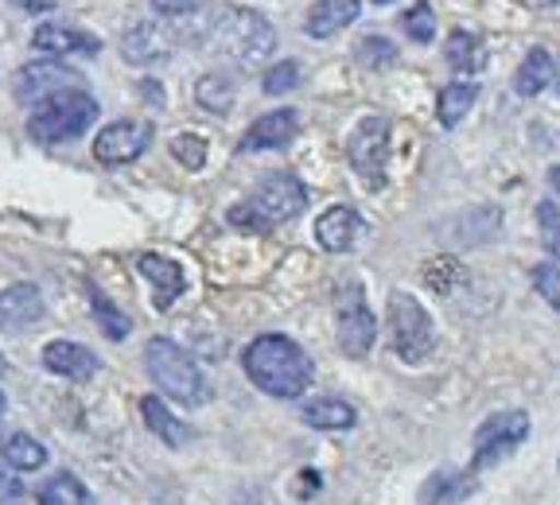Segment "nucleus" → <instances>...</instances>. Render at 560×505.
Returning a JSON list of instances; mask_svg holds the SVG:
<instances>
[{
	"instance_id": "obj_32",
	"label": "nucleus",
	"mask_w": 560,
	"mask_h": 505,
	"mask_svg": "<svg viewBox=\"0 0 560 505\" xmlns=\"http://www.w3.org/2000/svg\"><path fill=\"white\" fill-rule=\"evenodd\" d=\"M537 230H541V245L552 252V261H560V202H537Z\"/></svg>"
},
{
	"instance_id": "obj_31",
	"label": "nucleus",
	"mask_w": 560,
	"mask_h": 505,
	"mask_svg": "<svg viewBox=\"0 0 560 505\" xmlns=\"http://www.w3.org/2000/svg\"><path fill=\"white\" fill-rule=\"evenodd\" d=\"M401 27H405V35H409L412 44H432V39H436V12H432L429 0L412 4V9L401 16Z\"/></svg>"
},
{
	"instance_id": "obj_6",
	"label": "nucleus",
	"mask_w": 560,
	"mask_h": 505,
	"mask_svg": "<svg viewBox=\"0 0 560 505\" xmlns=\"http://www.w3.org/2000/svg\"><path fill=\"white\" fill-rule=\"evenodd\" d=\"M389 334H394V354L405 366H424L436 354V322L424 304L401 287L389 292Z\"/></svg>"
},
{
	"instance_id": "obj_26",
	"label": "nucleus",
	"mask_w": 560,
	"mask_h": 505,
	"mask_svg": "<svg viewBox=\"0 0 560 505\" xmlns=\"http://www.w3.org/2000/svg\"><path fill=\"white\" fill-rule=\"evenodd\" d=\"M35 502L39 505H94V494L82 486L79 474L59 471L44 482V486L35 490Z\"/></svg>"
},
{
	"instance_id": "obj_33",
	"label": "nucleus",
	"mask_w": 560,
	"mask_h": 505,
	"mask_svg": "<svg viewBox=\"0 0 560 505\" xmlns=\"http://www.w3.org/2000/svg\"><path fill=\"white\" fill-rule=\"evenodd\" d=\"M300 86V62L296 59H284L277 62V67L265 70V79H261V90L269 97H280V94H292V90Z\"/></svg>"
},
{
	"instance_id": "obj_7",
	"label": "nucleus",
	"mask_w": 560,
	"mask_h": 505,
	"mask_svg": "<svg viewBox=\"0 0 560 505\" xmlns=\"http://www.w3.org/2000/svg\"><path fill=\"white\" fill-rule=\"evenodd\" d=\"M529 427H534V420L522 409L490 412L471 436V471H487L494 462L522 451V444L529 439Z\"/></svg>"
},
{
	"instance_id": "obj_23",
	"label": "nucleus",
	"mask_w": 560,
	"mask_h": 505,
	"mask_svg": "<svg viewBox=\"0 0 560 505\" xmlns=\"http://www.w3.org/2000/svg\"><path fill=\"white\" fill-rule=\"evenodd\" d=\"M549 86H552V55L545 51V47H534V51L517 62L514 94L517 97H537L541 90H549Z\"/></svg>"
},
{
	"instance_id": "obj_28",
	"label": "nucleus",
	"mask_w": 560,
	"mask_h": 505,
	"mask_svg": "<svg viewBox=\"0 0 560 505\" xmlns=\"http://www.w3.org/2000/svg\"><path fill=\"white\" fill-rule=\"evenodd\" d=\"M90 307H94V322L102 327V334L109 342H121V339H129V331H132V319L121 312V307L114 304V300L105 296L102 287H90Z\"/></svg>"
},
{
	"instance_id": "obj_37",
	"label": "nucleus",
	"mask_w": 560,
	"mask_h": 505,
	"mask_svg": "<svg viewBox=\"0 0 560 505\" xmlns=\"http://www.w3.org/2000/svg\"><path fill=\"white\" fill-rule=\"evenodd\" d=\"M152 9L167 20H184V16H195V12H199V0H152Z\"/></svg>"
},
{
	"instance_id": "obj_29",
	"label": "nucleus",
	"mask_w": 560,
	"mask_h": 505,
	"mask_svg": "<svg viewBox=\"0 0 560 505\" xmlns=\"http://www.w3.org/2000/svg\"><path fill=\"white\" fill-rule=\"evenodd\" d=\"M467 494H471V474L436 471L429 482H424V494H420V502H424V505H459Z\"/></svg>"
},
{
	"instance_id": "obj_44",
	"label": "nucleus",
	"mask_w": 560,
	"mask_h": 505,
	"mask_svg": "<svg viewBox=\"0 0 560 505\" xmlns=\"http://www.w3.org/2000/svg\"><path fill=\"white\" fill-rule=\"evenodd\" d=\"M374 4H394V0H374Z\"/></svg>"
},
{
	"instance_id": "obj_16",
	"label": "nucleus",
	"mask_w": 560,
	"mask_h": 505,
	"mask_svg": "<svg viewBox=\"0 0 560 505\" xmlns=\"http://www.w3.org/2000/svg\"><path fill=\"white\" fill-rule=\"evenodd\" d=\"M362 230H366V222L359 219L354 207H327L315 219V242L324 245L327 252H347L362 237Z\"/></svg>"
},
{
	"instance_id": "obj_19",
	"label": "nucleus",
	"mask_w": 560,
	"mask_h": 505,
	"mask_svg": "<svg viewBox=\"0 0 560 505\" xmlns=\"http://www.w3.org/2000/svg\"><path fill=\"white\" fill-rule=\"evenodd\" d=\"M359 20V0H315L304 16V32L312 39H331Z\"/></svg>"
},
{
	"instance_id": "obj_24",
	"label": "nucleus",
	"mask_w": 560,
	"mask_h": 505,
	"mask_svg": "<svg viewBox=\"0 0 560 505\" xmlns=\"http://www.w3.org/2000/svg\"><path fill=\"white\" fill-rule=\"evenodd\" d=\"M444 59H447V67H452L455 74H479L482 62H487V55H482L479 35L464 32V27H455V32L447 35V44H444Z\"/></svg>"
},
{
	"instance_id": "obj_15",
	"label": "nucleus",
	"mask_w": 560,
	"mask_h": 505,
	"mask_svg": "<svg viewBox=\"0 0 560 505\" xmlns=\"http://www.w3.org/2000/svg\"><path fill=\"white\" fill-rule=\"evenodd\" d=\"M32 47L44 55H55V59H67V55H97L102 51V39L67 24H39L32 32Z\"/></svg>"
},
{
	"instance_id": "obj_42",
	"label": "nucleus",
	"mask_w": 560,
	"mask_h": 505,
	"mask_svg": "<svg viewBox=\"0 0 560 505\" xmlns=\"http://www.w3.org/2000/svg\"><path fill=\"white\" fill-rule=\"evenodd\" d=\"M4 409H9V401H4V392H0V416H4Z\"/></svg>"
},
{
	"instance_id": "obj_39",
	"label": "nucleus",
	"mask_w": 560,
	"mask_h": 505,
	"mask_svg": "<svg viewBox=\"0 0 560 505\" xmlns=\"http://www.w3.org/2000/svg\"><path fill=\"white\" fill-rule=\"evenodd\" d=\"M140 94L149 97V102L156 105V109H164V90H160V86H156V82H152V79H144V82H140Z\"/></svg>"
},
{
	"instance_id": "obj_3",
	"label": "nucleus",
	"mask_w": 560,
	"mask_h": 505,
	"mask_svg": "<svg viewBox=\"0 0 560 505\" xmlns=\"http://www.w3.org/2000/svg\"><path fill=\"white\" fill-rule=\"evenodd\" d=\"M210 47L237 67H261L272 51H277V27L261 16L257 9H226L219 20L207 27Z\"/></svg>"
},
{
	"instance_id": "obj_4",
	"label": "nucleus",
	"mask_w": 560,
	"mask_h": 505,
	"mask_svg": "<svg viewBox=\"0 0 560 505\" xmlns=\"http://www.w3.org/2000/svg\"><path fill=\"white\" fill-rule=\"evenodd\" d=\"M144 369L156 381V389L184 409H202L210 401V385L202 377L199 362L184 347H175L172 339H152L144 347Z\"/></svg>"
},
{
	"instance_id": "obj_20",
	"label": "nucleus",
	"mask_w": 560,
	"mask_h": 505,
	"mask_svg": "<svg viewBox=\"0 0 560 505\" xmlns=\"http://www.w3.org/2000/svg\"><path fill=\"white\" fill-rule=\"evenodd\" d=\"M300 420L307 427H315V432H350V427H359V412L342 397H312L300 409Z\"/></svg>"
},
{
	"instance_id": "obj_10",
	"label": "nucleus",
	"mask_w": 560,
	"mask_h": 505,
	"mask_svg": "<svg viewBox=\"0 0 560 505\" xmlns=\"http://www.w3.org/2000/svg\"><path fill=\"white\" fill-rule=\"evenodd\" d=\"M152 137H156V125L152 121H132V117H125V121L105 125L94 137V160L105 167L132 164V160L152 144Z\"/></svg>"
},
{
	"instance_id": "obj_14",
	"label": "nucleus",
	"mask_w": 560,
	"mask_h": 505,
	"mask_svg": "<svg viewBox=\"0 0 560 505\" xmlns=\"http://www.w3.org/2000/svg\"><path fill=\"white\" fill-rule=\"evenodd\" d=\"M47 312L44 296H39V287L35 284H12L0 292V331H24L32 322H39Z\"/></svg>"
},
{
	"instance_id": "obj_30",
	"label": "nucleus",
	"mask_w": 560,
	"mask_h": 505,
	"mask_svg": "<svg viewBox=\"0 0 560 505\" xmlns=\"http://www.w3.org/2000/svg\"><path fill=\"white\" fill-rule=\"evenodd\" d=\"M354 59H359V67H366V70L394 67V62H397V47L389 44L385 35H362L359 44H354Z\"/></svg>"
},
{
	"instance_id": "obj_9",
	"label": "nucleus",
	"mask_w": 560,
	"mask_h": 505,
	"mask_svg": "<svg viewBox=\"0 0 560 505\" xmlns=\"http://www.w3.org/2000/svg\"><path fill=\"white\" fill-rule=\"evenodd\" d=\"M377 342V319L374 312L366 307V296H362L359 284H347L339 300V347L347 357L362 362V357L374 350Z\"/></svg>"
},
{
	"instance_id": "obj_22",
	"label": "nucleus",
	"mask_w": 560,
	"mask_h": 505,
	"mask_svg": "<svg viewBox=\"0 0 560 505\" xmlns=\"http://www.w3.org/2000/svg\"><path fill=\"white\" fill-rule=\"evenodd\" d=\"M475 102H479V82H447L436 94V121L444 129H455V125L471 114Z\"/></svg>"
},
{
	"instance_id": "obj_35",
	"label": "nucleus",
	"mask_w": 560,
	"mask_h": 505,
	"mask_svg": "<svg viewBox=\"0 0 560 505\" xmlns=\"http://www.w3.org/2000/svg\"><path fill=\"white\" fill-rule=\"evenodd\" d=\"M534 287H537V296H541L552 312H560V261H541V265H537V269H534Z\"/></svg>"
},
{
	"instance_id": "obj_43",
	"label": "nucleus",
	"mask_w": 560,
	"mask_h": 505,
	"mask_svg": "<svg viewBox=\"0 0 560 505\" xmlns=\"http://www.w3.org/2000/svg\"><path fill=\"white\" fill-rule=\"evenodd\" d=\"M4 369H9V362H4V354H0V374H4Z\"/></svg>"
},
{
	"instance_id": "obj_21",
	"label": "nucleus",
	"mask_w": 560,
	"mask_h": 505,
	"mask_svg": "<svg viewBox=\"0 0 560 505\" xmlns=\"http://www.w3.org/2000/svg\"><path fill=\"white\" fill-rule=\"evenodd\" d=\"M140 416H144V424H149V432L160 439V444L184 447L187 439H191V427L179 424V416H172L160 397H144V401H140Z\"/></svg>"
},
{
	"instance_id": "obj_40",
	"label": "nucleus",
	"mask_w": 560,
	"mask_h": 505,
	"mask_svg": "<svg viewBox=\"0 0 560 505\" xmlns=\"http://www.w3.org/2000/svg\"><path fill=\"white\" fill-rule=\"evenodd\" d=\"M549 184H552V191L560 195V164H557V167H549Z\"/></svg>"
},
{
	"instance_id": "obj_8",
	"label": "nucleus",
	"mask_w": 560,
	"mask_h": 505,
	"mask_svg": "<svg viewBox=\"0 0 560 505\" xmlns=\"http://www.w3.org/2000/svg\"><path fill=\"white\" fill-rule=\"evenodd\" d=\"M347 160L366 187H385V164H389V121L385 117H362L347 137Z\"/></svg>"
},
{
	"instance_id": "obj_36",
	"label": "nucleus",
	"mask_w": 560,
	"mask_h": 505,
	"mask_svg": "<svg viewBox=\"0 0 560 505\" xmlns=\"http://www.w3.org/2000/svg\"><path fill=\"white\" fill-rule=\"evenodd\" d=\"M27 497L24 482L16 479V471H12L9 462L0 459V505H20Z\"/></svg>"
},
{
	"instance_id": "obj_1",
	"label": "nucleus",
	"mask_w": 560,
	"mask_h": 505,
	"mask_svg": "<svg viewBox=\"0 0 560 505\" xmlns=\"http://www.w3.org/2000/svg\"><path fill=\"white\" fill-rule=\"evenodd\" d=\"M245 377L257 385L261 392L277 397V401H296L312 389L315 366L312 357L300 350V342H292L289 334H261L245 347L242 354Z\"/></svg>"
},
{
	"instance_id": "obj_13",
	"label": "nucleus",
	"mask_w": 560,
	"mask_h": 505,
	"mask_svg": "<svg viewBox=\"0 0 560 505\" xmlns=\"http://www.w3.org/2000/svg\"><path fill=\"white\" fill-rule=\"evenodd\" d=\"M137 269H140V277L152 284V304H156V312H167L175 300L184 296L187 272L179 261H172V257H164V252H144V257L137 261Z\"/></svg>"
},
{
	"instance_id": "obj_5",
	"label": "nucleus",
	"mask_w": 560,
	"mask_h": 505,
	"mask_svg": "<svg viewBox=\"0 0 560 505\" xmlns=\"http://www.w3.org/2000/svg\"><path fill=\"white\" fill-rule=\"evenodd\" d=\"M102 105L94 94H86L82 86L59 90L47 102H39L27 117V132L39 144H67V140H79L90 132V125L97 121Z\"/></svg>"
},
{
	"instance_id": "obj_11",
	"label": "nucleus",
	"mask_w": 560,
	"mask_h": 505,
	"mask_svg": "<svg viewBox=\"0 0 560 505\" xmlns=\"http://www.w3.org/2000/svg\"><path fill=\"white\" fill-rule=\"evenodd\" d=\"M79 86V70H70L62 59H44V62H27L16 70V82H12V94L24 105H39L47 102L59 90H74Z\"/></svg>"
},
{
	"instance_id": "obj_18",
	"label": "nucleus",
	"mask_w": 560,
	"mask_h": 505,
	"mask_svg": "<svg viewBox=\"0 0 560 505\" xmlns=\"http://www.w3.org/2000/svg\"><path fill=\"white\" fill-rule=\"evenodd\" d=\"M44 366L51 374L67 377V381H90L97 374V357L94 350H86L82 342H70V339H55L44 347Z\"/></svg>"
},
{
	"instance_id": "obj_12",
	"label": "nucleus",
	"mask_w": 560,
	"mask_h": 505,
	"mask_svg": "<svg viewBox=\"0 0 560 505\" xmlns=\"http://www.w3.org/2000/svg\"><path fill=\"white\" fill-rule=\"evenodd\" d=\"M300 132V114L296 109H272V114L257 117L249 129H245L237 152H277L289 149Z\"/></svg>"
},
{
	"instance_id": "obj_2",
	"label": "nucleus",
	"mask_w": 560,
	"mask_h": 505,
	"mask_svg": "<svg viewBox=\"0 0 560 505\" xmlns=\"http://www.w3.org/2000/svg\"><path fill=\"white\" fill-rule=\"evenodd\" d=\"M304 207H307V187L292 172H272L269 179H261V187L249 199L230 210L226 219L237 230L265 234V230L280 226V222H292L296 214H304Z\"/></svg>"
},
{
	"instance_id": "obj_27",
	"label": "nucleus",
	"mask_w": 560,
	"mask_h": 505,
	"mask_svg": "<svg viewBox=\"0 0 560 505\" xmlns=\"http://www.w3.org/2000/svg\"><path fill=\"white\" fill-rule=\"evenodd\" d=\"M0 459L9 462L12 471H44L51 455H47V447L39 439H32L27 432H16V436L0 444Z\"/></svg>"
},
{
	"instance_id": "obj_25",
	"label": "nucleus",
	"mask_w": 560,
	"mask_h": 505,
	"mask_svg": "<svg viewBox=\"0 0 560 505\" xmlns=\"http://www.w3.org/2000/svg\"><path fill=\"white\" fill-rule=\"evenodd\" d=\"M195 102L207 109V114H230L237 102V86L230 74H219V70H210V74H202L199 82H195Z\"/></svg>"
},
{
	"instance_id": "obj_17",
	"label": "nucleus",
	"mask_w": 560,
	"mask_h": 505,
	"mask_svg": "<svg viewBox=\"0 0 560 505\" xmlns=\"http://www.w3.org/2000/svg\"><path fill=\"white\" fill-rule=\"evenodd\" d=\"M172 55V32L156 24H132L121 39V59L132 67H152V62H164Z\"/></svg>"
},
{
	"instance_id": "obj_41",
	"label": "nucleus",
	"mask_w": 560,
	"mask_h": 505,
	"mask_svg": "<svg viewBox=\"0 0 560 505\" xmlns=\"http://www.w3.org/2000/svg\"><path fill=\"white\" fill-rule=\"evenodd\" d=\"M552 90L560 94V59H552Z\"/></svg>"
},
{
	"instance_id": "obj_34",
	"label": "nucleus",
	"mask_w": 560,
	"mask_h": 505,
	"mask_svg": "<svg viewBox=\"0 0 560 505\" xmlns=\"http://www.w3.org/2000/svg\"><path fill=\"white\" fill-rule=\"evenodd\" d=\"M172 156L179 160L187 172H199V167L207 164V140H202L199 132H179V137H172Z\"/></svg>"
},
{
	"instance_id": "obj_38",
	"label": "nucleus",
	"mask_w": 560,
	"mask_h": 505,
	"mask_svg": "<svg viewBox=\"0 0 560 505\" xmlns=\"http://www.w3.org/2000/svg\"><path fill=\"white\" fill-rule=\"evenodd\" d=\"M20 12H32V16H39V12H51L55 9V0H12Z\"/></svg>"
},
{
	"instance_id": "obj_45",
	"label": "nucleus",
	"mask_w": 560,
	"mask_h": 505,
	"mask_svg": "<svg viewBox=\"0 0 560 505\" xmlns=\"http://www.w3.org/2000/svg\"><path fill=\"white\" fill-rule=\"evenodd\" d=\"M557 471H560V459H557Z\"/></svg>"
}]
</instances>
